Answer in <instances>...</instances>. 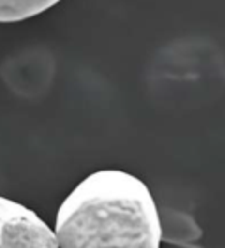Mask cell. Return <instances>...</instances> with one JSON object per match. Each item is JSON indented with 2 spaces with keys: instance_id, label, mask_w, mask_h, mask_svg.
<instances>
[{
  "instance_id": "1",
  "label": "cell",
  "mask_w": 225,
  "mask_h": 248,
  "mask_svg": "<svg viewBox=\"0 0 225 248\" xmlns=\"http://www.w3.org/2000/svg\"><path fill=\"white\" fill-rule=\"evenodd\" d=\"M58 248H160L162 225L143 180L123 169L91 172L60 204Z\"/></svg>"
},
{
  "instance_id": "2",
  "label": "cell",
  "mask_w": 225,
  "mask_h": 248,
  "mask_svg": "<svg viewBox=\"0 0 225 248\" xmlns=\"http://www.w3.org/2000/svg\"><path fill=\"white\" fill-rule=\"evenodd\" d=\"M0 248H58V241L35 211L0 196Z\"/></svg>"
},
{
  "instance_id": "3",
  "label": "cell",
  "mask_w": 225,
  "mask_h": 248,
  "mask_svg": "<svg viewBox=\"0 0 225 248\" xmlns=\"http://www.w3.org/2000/svg\"><path fill=\"white\" fill-rule=\"evenodd\" d=\"M60 0H0V23H16L34 18Z\"/></svg>"
}]
</instances>
